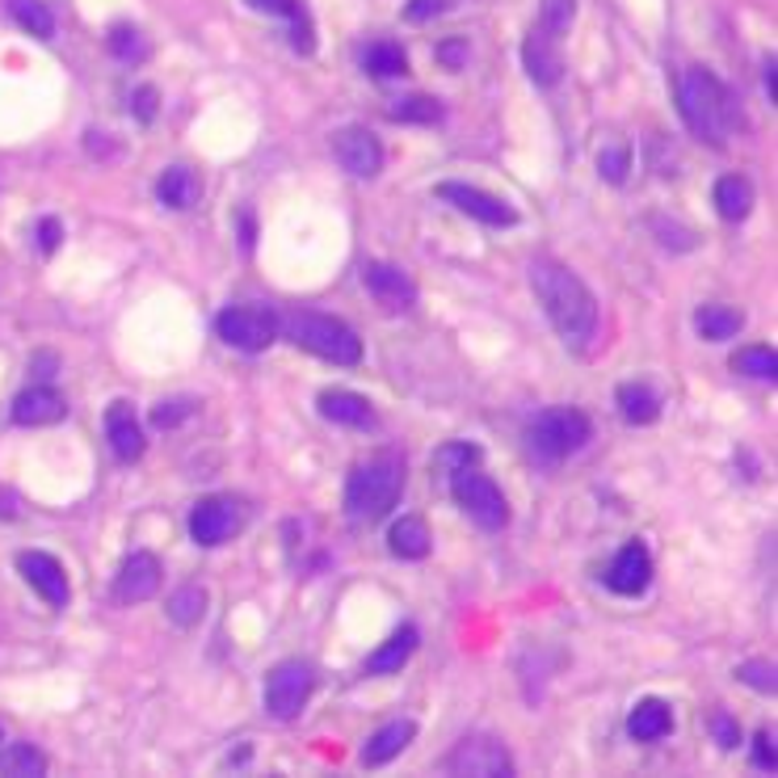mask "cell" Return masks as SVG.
<instances>
[{"instance_id":"5bb4252c","label":"cell","mask_w":778,"mask_h":778,"mask_svg":"<svg viewBox=\"0 0 778 778\" xmlns=\"http://www.w3.org/2000/svg\"><path fill=\"white\" fill-rule=\"evenodd\" d=\"M362 282H366V291L375 294V303H383L387 312H408L417 303V282L392 261H371L362 270Z\"/></svg>"},{"instance_id":"8fae6325","label":"cell","mask_w":778,"mask_h":778,"mask_svg":"<svg viewBox=\"0 0 778 778\" xmlns=\"http://www.w3.org/2000/svg\"><path fill=\"white\" fill-rule=\"evenodd\" d=\"M245 526V514L231 497H207V501L194 505L189 514V539L198 547H219L228 543L231 535Z\"/></svg>"},{"instance_id":"d6a6232c","label":"cell","mask_w":778,"mask_h":778,"mask_svg":"<svg viewBox=\"0 0 778 778\" xmlns=\"http://www.w3.org/2000/svg\"><path fill=\"white\" fill-rule=\"evenodd\" d=\"M203 614H207V589L203 585H181L168 598V619L177 627H194Z\"/></svg>"},{"instance_id":"52a82bcc","label":"cell","mask_w":778,"mask_h":778,"mask_svg":"<svg viewBox=\"0 0 778 778\" xmlns=\"http://www.w3.org/2000/svg\"><path fill=\"white\" fill-rule=\"evenodd\" d=\"M215 333L228 341L231 350H245V354H261L270 350L273 336H278V320L261 308H224L215 315Z\"/></svg>"},{"instance_id":"ee69618b","label":"cell","mask_w":778,"mask_h":778,"mask_svg":"<svg viewBox=\"0 0 778 778\" xmlns=\"http://www.w3.org/2000/svg\"><path fill=\"white\" fill-rule=\"evenodd\" d=\"M476 459V446H446L438 455V463H446L450 471H459V467H467V463Z\"/></svg>"},{"instance_id":"bcb514c9","label":"cell","mask_w":778,"mask_h":778,"mask_svg":"<svg viewBox=\"0 0 778 778\" xmlns=\"http://www.w3.org/2000/svg\"><path fill=\"white\" fill-rule=\"evenodd\" d=\"M715 736H719L724 749H733L736 740H740V733H736V724L728 719V715H715Z\"/></svg>"},{"instance_id":"5b68a950","label":"cell","mask_w":778,"mask_h":778,"mask_svg":"<svg viewBox=\"0 0 778 778\" xmlns=\"http://www.w3.org/2000/svg\"><path fill=\"white\" fill-rule=\"evenodd\" d=\"M593 438V425L581 408H547L535 417L530 425V446L543 455V459H568L577 455L585 442Z\"/></svg>"},{"instance_id":"e575fe53","label":"cell","mask_w":778,"mask_h":778,"mask_svg":"<svg viewBox=\"0 0 778 778\" xmlns=\"http://www.w3.org/2000/svg\"><path fill=\"white\" fill-rule=\"evenodd\" d=\"M387 114L396 118V123H438L442 118V105L434 97H400L396 105H387Z\"/></svg>"},{"instance_id":"7c38bea8","label":"cell","mask_w":778,"mask_h":778,"mask_svg":"<svg viewBox=\"0 0 778 778\" xmlns=\"http://www.w3.org/2000/svg\"><path fill=\"white\" fill-rule=\"evenodd\" d=\"M333 156L350 177H366V181L378 177V168H383V144H378L366 126H345V131H336Z\"/></svg>"},{"instance_id":"1f68e13d","label":"cell","mask_w":778,"mask_h":778,"mask_svg":"<svg viewBox=\"0 0 778 778\" xmlns=\"http://www.w3.org/2000/svg\"><path fill=\"white\" fill-rule=\"evenodd\" d=\"M9 13H13V21H18L25 34L55 39V18H51V9L42 0H9Z\"/></svg>"},{"instance_id":"cb8c5ba5","label":"cell","mask_w":778,"mask_h":778,"mask_svg":"<svg viewBox=\"0 0 778 778\" xmlns=\"http://www.w3.org/2000/svg\"><path fill=\"white\" fill-rule=\"evenodd\" d=\"M429 543H434V535H429V526L421 522V518H400L392 526V535H387V547H392V556L400 560H425L429 556Z\"/></svg>"},{"instance_id":"603a6c76","label":"cell","mask_w":778,"mask_h":778,"mask_svg":"<svg viewBox=\"0 0 778 778\" xmlns=\"http://www.w3.org/2000/svg\"><path fill=\"white\" fill-rule=\"evenodd\" d=\"M320 417L333 421V425H375V408L371 400L357 396V392H324L320 396Z\"/></svg>"},{"instance_id":"74e56055","label":"cell","mask_w":778,"mask_h":778,"mask_svg":"<svg viewBox=\"0 0 778 778\" xmlns=\"http://www.w3.org/2000/svg\"><path fill=\"white\" fill-rule=\"evenodd\" d=\"M627 168H631V152L623 144H610L598 152V173L606 177L610 186H623V181H627Z\"/></svg>"},{"instance_id":"e0dca14e","label":"cell","mask_w":778,"mask_h":778,"mask_svg":"<svg viewBox=\"0 0 778 778\" xmlns=\"http://www.w3.org/2000/svg\"><path fill=\"white\" fill-rule=\"evenodd\" d=\"M652 581V556L644 543H627L606 568V585L614 593H623V598H635V593H644Z\"/></svg>"},{"instance_id":"9c48e42d","label":"cell","mask_w":778,"mask_h":778,"mask_svg":"<svg viewBox=\"0 0 778 778\" xmlns=\"http://www.w3.org/2000/svg\"><path fill=\"white\" fill-rule=\"evenodd\" d=\"M450 775H471V778H505L514 775V757L497 736H467L459 740L450 757H446Z\"/></svg>"},{"instance_id":"8d00e7d4","label":"cell","mask_w":778,"mask_h":778,"mask_svg":"<svg viewBox=\"0 0 778 778\" xmlns=\"http://www.w3.org/2000/svg\"><path fill=\"white\" fill-rule=\"evenodd\" d=\"M572 18H577V0H543V4H539V30L556 34V39L568 34Z\"/></svg>"},{"instance_id":"d6986e66","label":"cell","mask_w":778,"mask_h":778,"mask_svg":"<svg viewBox=\"0 0 778 778\" xmlns=\"http://www.w3.org/2000/svg\"><path fill=\"white\" fill-rule=\"evenodd\" d=\"M63 417H68V404H63L60 392L46 387V383L25 387V392L13 400V421H18V425H55V421H63Z\"/></svg>"},{"instance_id":"ba28073f","label":"cell","mask_w":778,"mask_h":778,"mask_svg":"<svg viewBox=\"0 0 778 778\" xmlns=\"http://www.w3.org/2000/svg\"><path fill=\"white\" fill-rule=\"evenodd\" d=\"M312 686H315L312 665H303V661L273 665L270 682H266V712L273 719H294V715L303 712V703L312 698Z\"/></svg>"},{"instance_id":"d4e9b609","label":"cell","mask_w":778,"mask_h":778,"mask_svg":"<svg viewBox=\"0 0 778 778\" xmlns=\"http://www.w3.org/2000/svg\"><path fill=\"white\" fill-rule=\"evenodd\" d=\"M715 210H719L728 224H740V219L754 210V186H749L745 177H736V173L719 177V181H715Z\"/></svg>"},{"instance_id":"f6af8a7d","label":"cell","mask_w":778,"mask_h":778,"mask_svg":"<svg viewBox=\"0 0 778 778\" xmlns=\"http://www.w3.org/2000/svg\"><path fill=\"white\" fill-rule=\"evenodd\" d=\"M60 219H42L39 224V245H42V252H55L60 249Z\"/></svg>"},{"instance_id":"7dc6e473","label":"cell","mask_w":778,"mask_h":778,"mask_svg":"<svg viewBox=\"0 0 778 778\" xmlns=\"http://www.w3.org/2000/svg\"><path fill=\"white\" fill-rule=\"evenodd\" d=\"M463 55H467V46H463V42H442L438 46V60L446 63V68H459Z\"/></svg>"},{"instance_id":"484cf974","label":"cell","mask_w":778,"mask_h":778,"mask_svg":"<svg viewBox=\"0 0 778 778\" xmlns=\"http://www.w3.org/2000/svg\"><path fill=\"white\" fill-rule=\"evenodd\" d=\"M619 413L627 425H652L661 417V396L652 392L649 383H623L619 387Z\"/></svg>"},{"instance_id":"4fadbf2b","label":"cell","mask_w":778,"mask_h":778,"mask_svg":"<svg viewBox=\"0 0 778 778\" xmlns=\"http://www.w3.org/2000/svg\"><path fill=\"white\" fill-rule=\"evenodd\" d=\"M18 572L25 577V585L34 589L46 606H55V610L68 606L72 585H68V572H63V564L55 556H46V551H21Z\"/></svg>"},{"instance_id":"ffe728a7","label":"cell","mask_w":778,"mask_h":778,"mask_svg":"<svg viewBox=\"0 0 778 778\" xmlns=\"http://www.w3.org/2000/svg\"><path fill=\"white\" fill-rule=\"evenodd\" d=\"M245 4L257 9V13H273V18L291 21V46L299 55H312L315 51V25L303 0H245Z\"/></svg>"},{"instance_id":"7402d4cb","label":"cell","mask_w":778,"mask_h":778,"mask_svg":"<svg viewBox=\"0 0 778 778\" xmlns=\"http://www.w3.org/2000/svg\"><path fill=\"white\" fill-rule=\"evenodd\" d=\"M417 627H400L383 649H375L371 656H366V673L371 677H392V673H400L404 665H408V656L417 652Z\"/></svg>"},{"instance_id":"b9f144b4","label":"cell","mask_w":778,"mask_h":778,"mask_svg":"<svg viewBox=\"0 0 778 778\" xmlns=\"http://www.w3.org/2000/svg\"><path fill=\"white\" fill-rule=\"evenodd\" d=\"M754 761H757V770H770V775H775L778 754H775V736H770V733H757L754 736Z\"/></svg>"},{"instance_id":"c3c4849f","label":"cell","mask_w":778,"mask_h":778,"mask_svg":"<svg viewBox=\"0 0 778 778\" xmlns=\"http://www.w3.org/2000/svg\"><path fill=\"white\" fill-rule=\"evenodd\" d=\"M766 93H770V102H775V60L766 63Z\"/></svg>"},{"instance_id":"7bdbcfd3","label":"cell","mask_w":778,"mask_h":778,"mask_svg":"<svg viewBox=\"0 0 778 778\" xmlns=\"http://www.w3.org/2000/svg\"><path fill=\"white\" fill-rule=\"evenodd\" d=\"M135 118H139V123H152V118H156V89H152V84H139V89H135Z\"/></svg>"},{"instance_id":"44dd1931","label":"cell","mask_w":778,"mask_h":778,"mask_svg":"<svg viewBox=\"0 0 778 778\" xmlns=\"http://www.w3.org/2000/svg\"><path fill=\"white\" fill-rule=\"evenodd\" d=\"M413 736H417V724H413V719H392V724H383V728L362 745V766H387L392 757H400L413 745Z\"/></svg>"},{"instance_id":"7a4b0ae2","label":"cell","mask_w":778,"mask_h":778,"mask_svg":"<svg viewBox=\"0 0 778 778\" xmlns=\"http://www.w3.org/2000/svg\"><path fill=\"white\" fill-rule=\"evenodd\" d=\"M677 110L694 135L712 147H724L740 126V105H736L733 89L707 68H686L677 76Z\"/></svg>"},{"instance_id":"277c9868","label":"cell","mask_w":778,"mask_h":778,"mask_svg":"<svg viewBox=\"0 0 778 778\" xmlns=\"http://www.w3.org/2000/svg\"><path fill=\"white\" fill-rule=\"evenodd\" d=\"M282 333L291 336L299 350L324 357V362H336V366H357L362 362V336L336 315L291 312L282 315Z\"/></svg>"},{"instance_id":"2e32d148","label":"cell","mask_w":778,"mask_h":778,"mask_svg":"<svg viewBox=\"0 0 778 778\" xmlns=\"http://www.w3.org/2000/svg\"><path fill=\"white\" fill-rule=\"evenodd\" d=\"M156 589H160V560H156L152 551L126 556V564L118 568V577H114V598H118L123 606H135V602H147Z\"/></svg>"},{"instance_id":"f35d334b","label":"cell","mask_w":778,"mask_h":778,"mask_svg":"<svg viewBox=\"0 0 778 778\" xmlns=\"http://www.w3.org/2000/svg\"><path fill=\"white\" fill-rule=\"evenodd\" d=\"M194 400L189 396H177V400H160L156 408H152V425H160V429H173V425H181L186 417H194Z\"/></svg>"},{"instance_id":"d590c367","label":"cell","mask_w":778,"mask_h":778,"mask_svg":"<svg viewBox=\"0 0 778 778\" xmlns=\"http://www.w3.org/2000/svg\"><path fill=\"white\" fill-rule=\"evenodd\" d=\"M110 51H114L123 63L147 60V42L135 25H114V30H110Z\"/></svg>"},{"instance_id":"ab89813d","label":"cell","mask_w":778,"mask_h":778,"mask_svg":"<svg viewBox=\"0 0 778 778\" xmlns=\"http://www.w3.org/2000/svg\"><path fill=\"white\" fill-rule=\"evenodd\" d=\"M736 677H740V682H749L754 691L775 694V665H761V661H749V665H740V670H736Z\"/></svg>"},{"instance_id":"60d3db41","label":"cell","mask_w":778,"mask_h":778,"mask_svg":"<svg viewBox=\"0 0 778 778\" xmlns=\"http://www.w3.org/2000/svg\"><path fill=\"white\" fill-rule=\"evenodd\" d=\"M455 0H408V9H404V18L408 21H429L438 18V13H446Z\"/></svg>"},{"instance_id":"83f0119b","label":"cell","mask_w":778,"mask_h":778,"mask_svg":"<svg viewBox=\"0 0 778 778\" xmlns=\"http://www.w3.org/2000/svg\"><path fill=\"white\" fill-rule=\"evenodd\" d=\"M694 329H698L703 341H728V336L745 329V315L736 308H724V303H707V308L694 312Z\"/></svg>"},{"instance_id":"8992f818","label":"cell","mask_w":778,"mask_h":778,"mask_svg":"<svg viewBox=\"0 0 778 778\" xmlns=\"http://www.w3.org/2000/svg\"><path fill=\"white\" fill-rule=\"evenodd\" d=\"M450 492H455V501L463 505V514L476 526H484V530H501V526L509 522V501H505V492L488 480L484 471H476V467L450 471Z\"/></svg>"},{"instance_id":"f546056e","label":"cell","mask_w":778,"mask_h":778,"mask_svg":"<svg viewBox=\"0 0 778 778\" xmlns=\"http://www.w3.org/2000/svg\"><path fill=\"white\" fill-rule=\"evenodd\" d=\"M0 775L13 778H42L46 775V754L25 745V740H13L9 749H0Z\"/></svg>"},{"instance_id":"6da1fadb","label":"cell","mask_w":778,"mask_h":778,"mask_svg":"<svg viewBox=\"0 0 778 778\" xmlns=\"http://www.w3.org/2000/svg\"><path fill=\"white\" fill-rule=\"evenodd\" d=\"M530 287L543 303L547 320L556 324V333L564 336L568 345H585L589 336L598 333V299L577 273L560 266V261H530Z\"/></svg>"},{"instance_id":"4316f807","label":"cell","mask_w":778,"mask_h":778,"mask_svg":"<svg viewBox=\"0 0 778 778\" xmlns=\"http://www.w3.org/2000/svg\"><path fill=\"white\" fill-rule=\"evenodd\" d=\"M627 728L635 740H661V736L673 728V712L670 703H661V698H644V703H635V712H631Z\"/></svg>"},{"instance_id":"ac0fdd59","label":"cell","mask_w":778,"mask_h":778,"mask_svg":"<svg viewBox=\"0 0 778 778\" xmlns=\"http://www.w3.org/2000/svg\"><path fill=\"white\" fill-rule=\"evenodd\" d=\"M105 438H110V450L123 463H135L144 455V429H139V417L126 400H114L105 408Z\"/></svg>"},{"instance_id":"9a60e30c","label":"cell","mask_w":778,"mask_h":778,"mask_svg":"<svg viewBox=\"0 0 778 778\" xmlns=\"http://www.w3.org/2000/svg\"><path fill=\"white\" fill-rule=\"evenodd\" d=\"M522 63H526V76L539 84V89H556L560 76H564V55H560V39L547 34V30H530L522 42Z\"/></svg>"},{"instance_id":"3957f363","label":"cell","mask_w":778,"mask_h":778,"mask_svg":"<svg viewBox=\"0 0 778 778\" xmlns=\"http://www.w3.org/2000/svg\"><path fill=\"white\" fill-rule=\"evenodd\" d=\"M404 492V459L400 455H375L357 463L345 480V518L354 526H375L392 514V505Z\"/></svg>"},{"instance_id":"836d02e7","label":"cell","mask_w":778,"mask_h":778,"mask_svg":"<svg viewBox=\"0 0 778 778\" xmlns=\"http://www.w3.org/2000/svg\"><path fill=\"white\" fill-rule=\"evenodd\" d=\"M733 366L740 371V375H749V378H775L778 375V354L770 350V345H749V350H740V354L733 357Z\"/></svg>"},{"instance_id":"4dcf8cb0","label":"cell","mask_w":778,"mask_h":778,"mask_svg":"<svg viewBox=\"0 0 778 778\" xmlns=\"http://www.w3.org/2000/svg\"><path fill=\"white\" fill-rule=\"evenodd\" d=\"M362 68L378 76V81H392V76H404L408 72V55L400 51L396 42H371L366 55H362Z\"/></svg>"},{"instance_id":"30bf717a","label":"cell","mask_w":778,"mask_h":778,"mask_svg":"<svg viewBox=\"0 0 778 778\" xmlns=\"http://www.w3.org/2000/svg\"><path fill=\"white\" fill-rule=\"evenodd\" d=\"M438 198H446L463 215H471L484 228H514L518 224V210L509 207V203H501L497 194H488L480 186H467V181H442Z\"/></svg>"},{"instance_id":"f1b7e54d","label":"cell","mask_w":778,"mask_h":778,"mask_svg":"<svg viewBox=\"0 0 778 778\" xmlns=\"http://www.w3.org/2000/svg\"><path fill=\"white\" fill-rule=\"evenodd\" d=\"M156 198H160L165 207H173V210L194 207V198H198V177H194L186 165L165 168V177L156 181Z\"/></svg>"}]
</instances>
